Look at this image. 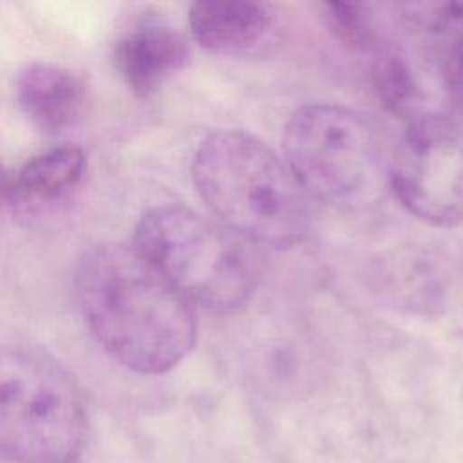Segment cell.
<instances>
[{
	"label": "cell",
	"instance_id": "cell-1",
	"mask_svg": "<svg viewBox=\"0 0 463 463\" xmlns=\"http://www.w3.org/2000/svg\"><path fill=\"white\" fill-rule=\"evenodd\" d=\"M76 286L94 338L127 369L166 373L192 351L197 336L192 304L132 246L90 250L80 264Z\"/></svg>",
	"mask_w": 463,
	"mask_h": 463
},
{
	"label": "cell",
	"instance_id": "cell-2",
	"mask_svg": "<svg viewBox=\"0 0 463 463\" xmlns=\"http://www.w3.org/2000/svg\"><path fill=\"white\" fill-rule=\"evenodd\" d=\"M206 206L235 235L288 248L309 228L307 195L266 143L244 130H217L201 141L192 163Z\"/></svg>",
	"mask_w": 463,
	"mask_h": 463
},
{
	"label": "cell",
	"instance_id": "cell-3",
	"mask_svg": "<svg viewBox=\"0 0 463 463\" xmlns=\"http://www.w3.org/2000/svg\"><path fill=\"white\" fill-rule=\"evenodd\" d=\"M89 438L83 392L47 351L0 344V456L13 463H78Z\"/></svg>",
	"mask_w": 463,
	"mask_h": 463
},
{
	"label": "cell",
	"instance_id": "cell-4",
	"mask_svg": "<svg viewBox=\"0 0 463 463\" xmlns=\"http://www.w3.org/2000/svg\"><path fill=\"white\" fill-rule=\"evenodd\" d=\"M132 248L188 302L213 311L242 306L255 266L233 232L184 206H156L141 215Z\"/></svg>",
	"mask_w": 463,
	"mask_h": 463
},
{
	"label": "cell",
	"instance_id": "cell-5",
	"mask_svg": "<svg viewBox=\"0 0 463 463\" xmlns=\"http://www.w3.org/2000/svg\"><path fill=\"white\" fill-rule=\"evenodd\" d=\"M284 161L306 195L335 206L358 201L378 165V139L369 121L340 105L313 103L286 123Z\"/></svg>",
	"mask_w": 463,
	"mask_h": 463
},
{
	"label": "cell",
	"instance_id": "cell-6",
	"mask_svg": "<svg viewBox=\"0 0 463 463\" xmlns=\"http://www.w3.org/2000/svg\"><path fill=\"white\" fill-rule=\"evenodd\" d=\"M389 179L396 199L432 226L463 222V132L447 118L418 116L402 134Z\"/></svg>",
	"mask_w": 463,
	"mask_h": 463
},
{
	"label": "cell",
	"instance_id": "cell-7",
	"mask_svg": "<svg viewBox=\"0 0 463 463\" xmlns=\"http://www.w3.org/2000/svg\"><path fill=\"white\" fill-rule=\"evenodd\" d=\"M188 60L184 36L157 13L134 18L114 43V63L134 94H154Z\"/></svg>",
	"mask_w": 463,
	"mask_h": 463
},
{
	"label": "cell",
	"instance_id": "cell-8",
	"mask_svg": "<svg viewBox=\"0 0 463 463\" xmlns=\"http://www.w3.org/2000/svg\"><path fill=\"white\" fill-rule=\"evenodd\" d=\"M16 99L25 118L40 132L58 136L81 118L85 85L63 67L34 61L16 76Z\"/></svg>",
	"mask_w": 463,
	"mask_h": 463
},
{
	"label": "cell",
	"instance_id": "cell-9",
	"mask_svg": "<svg viewBox=\"0 0 463 463\" xmlns=\"http://www.w3.org/2000/svg\"><path fill=\"white\" fill-rule=\"evenodd\" d=\"M266 5L246 0L194 2L188 25L194 40L213 54H237L253 47L269 29Z\"/></svg>",
	"mask_w": 463,
	"mask_h": 463
},
{
	"label": "cell",
	"instance_id": "cell-10",
	"mask_svg": "<svg viewBox=\"0 0 463 463\" xmlns=\"http://www.w3.org/2000/svg\"><path fill=\"white\" fill-rule=\"evenodd\" d=\"M85 156L74 145H60L31 157L18 172L16 184L31 199L54 201L81 179Z\"/></svg>",
	"mask_w": 463,
	"mask_h": 463
},
{
	"label": "cell",
	"instance_id": "cell-11",
	"mask_svg": "<svg viewBox=\"0 0 463 463\" xmlns=\"http://www.w3.org/2000/svg\"><path fill=\"white\" fill-rule=\"evenodd\" d=\"M371 56V81L382 105L400 116L412 112L420 99V87L403 51L383 40Z\"/></svg>",
	"mask_w": 463,
	"mask_h": 463
},
{
	"label": "cell",
	"instance_id": "cell-12",
	"mask_svg": "<svg viewBox=\"0 0 463 463\" xmlns=\"http://www.w3.org/2000/svg\"><path fill=\"white\" fill-rule=\"evenodd\" d=\"M387 279V286L383 289L391 293V297L407 306H430L439 298V284L436 280V269L429 262L425 264V257H409L403 259H389L383 262V269L378 271Z\"/></svg>",
	"mask_w": 463,
	"mask_h": 463
},
{
	"label": "cell",
	"instance_id": "cell-13",
	"mask_svg": "<svg viewBox=\"0 0 463 463\" xmlns=\"http://www.w3.org/2000/svg\"><path fill=\"white\" fill-rule=\"evenodd\" d=\"M324 13L338 40L358 51L371 52L378 43L383 42L371 9L364 4L331 2L324 5Z\"/></svg>",
	"mask_w": 463,
	"mask_h": 463
},
{
	"label": "cell",
	"instance_id": "cell-14",
	"mask_svg": "<svg viewBox=\"0 0 463 463\" xmlns=\"http://www.w3.org/2000/svg\"><path fill=\"white\" fill-rule=\"evenodd\" d=\"M443 76L450 98L463 109V40H459L449 52Z\"/></svg>",
	"mask_w": 463,
	"mask_h": 463
},
{
	"label": "cell",
	"instance_id": "cell-15",
	"mask_svg": "<svg viewBox=\"0 0 463 463\" xmlns=\"http://www.w3.org/2000/svg\"><path fill=\"white\" fill-rule=\"evenodd\" d=\"M9 192H11V179H9V174L4 168V165H0V206L7 199Z\"/></svg>",
	"mask_w": 463,
	"mask_h": 463
}]
</instances>
